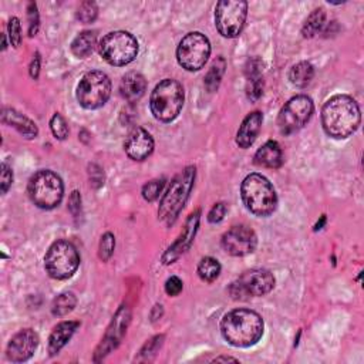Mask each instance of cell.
Returning a JSON list of instances; mask_svg holds the SVG:
<instances>
[{"mask_svg":"<svg viewBox=\"0 0 364 364\" xmlns=\"http://www.w3.org/2000/svg\"><path fill=\"white\" fill-rule=\"evenodd\" d=\"M80 209H81V198H80V193L77 191H74L70 196V200H68V210L71 212V215L74 218H77Z\"/></svg>","mask_w":364,"mask_h":364,"instance_id":"b9f144b4","label":"cell"},{"mask_svg":"<svg viewBox=\"0 0 364 364\" xmlns=\"http://www.w3.org/2000/svg\"><path fill=\"white\" fill-rule=\"evenodd\" d=\"M97 14H98V7L94 1H84L80 4L77 10V18L84 24L94 21L97 18Z\"/></svg>","mask_w":364,"mask_h":364,"instance_id":"d6a6232c","label":"cell"},{"mask_svg":"<svg viewBox=\"0 0 364 364\" xmlns=\"http://www.w3.org/2000/svg\"><path fill=\"white\" fill-rule=\"evenodd\" d=\"M220 274V263L210 256H205L200 259V262L198 263V276L206 282V283H212L215 282Z\"/></svg>","mask_w":364,"mask_h":364,"instance_id":"f1b7e54d","label":"cell"},{"mask_svg":"<svg viewBox=\"0 0 364 364\" xmlns=\"http://www.w3.org/2000/svg\"><path fill=\"white\" fill-rule=\"evenodd\" d=\"M27 192L37 208L48 210L60 205L64 195V185L55 172L41 169L30 178Z\"/></svg>","mask_w":364,"mask_h":364,"instance_id":"8992f818","label":"cell"},{"mask_svg":"<svg viewBox=\"0 0 364 364\" xmlns=\"http://www.w3.org/2000/svg\"><path fill=\"white\" fill-rule=\"evenodd\" d=\"M77 304V297L73 291H64L61 294H58L54 300H53V304H51V313L54 316H65L68 314L70 311L74 310Z\"/></svg>","mask_w":364,"mask_h":364,"instance_id":"f546056e","label":"cell"},{"mask_svg":"<svg viewBox=\"0 0 364 364\" xmlns=\"http://www.w3.org/2000/svg\"><path fill=\"white\" fill-rule=\"evenodd\" d=\"M9 38L13 47H18L21 43V26H20V20L17 17H11L9 20Z\"/></svg>","mask_w":364,"mask_h":364,"instance_id":"e575fe53","label":"cell"},{"mask_svg":"<svg viewBox=\"0 0 364 364\" xmlns=\"http://www.w3.org/2000/svg\"><path fill=\"white\" fill-rule=\"evenodd\" d=\"M98 51L108 64L121 67L135 60L138 54V41L128 31H111L101 38Z\"/></svg>","mask_w":364,"mask_h":364,"instance_id":"ba28073f","label":"cell"},{"mask_svg":"<svg viewBox=\"0 0 364 364\" xmlns=\"http://www.w3.org/2000/svg\"><path fill=\"white\" fill-rule=\"evenodd\" d=\"M262 122H263V114L260 111H253L247 114L236 132V144L243 149L252 146V144L255 142V139L260 132Z\"/></svg>","mask_w":364,"mask_h":364,"instance_id":"d6986e66","label":"cell"},{"mask_svg":"<svg viewBox=\"0 0 364 364\" xmlns=\"http://www.w3.org/2000/svg\"><path fill=\"white\" fill-rule=\"evenodd\" d=\"M128 321H129V311H128V309L125 306H122L117 311L111 326L108 327L102 343L97 348L95 355L104 357L105 354H108L112 348H115L119 344V341H121V338H122V336L125 333V328L128 326Z\"/></svg>","mask_w":364,"mask_h":364,"instance_id":"ac0fdd59","label":"cell"},{"mask_svg":"<svg viewBox=\"0 0 364 364\" xmlns=\"http://www.w3.org/2000/svg\"><path fill=\"white\" fill-rule=\"evenodd\" d=\"M183 101L185 91L182 84L173 78H165L151 92L149 108L158 121L171 122L179 115Z\"/></svg>","mask_w":364,"mask_h":364,"instance_id":"277c9868","label":"cell"},{"mask_svg":"<svg viewBox=\"0 0 364 364\" xmlns=\"http://www.w3.org/2000/svg\"><path fill=\"white\" fill-rule=\"evenodd\" d=\"M210 55V43L199 31L188 33L178 44L176 60L186 71L200 70Z\"/></svg>","mask_w":364,"mask_h":364,"instance_id":"8fae6325","label":"cell"},{"mask_svg":"<svg viewBox=\"0 0 364 364\" xmlns=\"http://www.w3.org/2000/svg\"><path fill=\"white\" fill-rule=\"evenodd\" d=\"M246 95L250 101H257L263 94L262 61L257 57L249 58L246 63Z\"/></svg>","mask_w":364,"mask_h":364,"instance_id":"ffe728a7","label":"cell"},{"mask_svg":"<svg viewBox=\"0 0 364 364\" xmlns=\"http://www.w3.org/2000/svg\"><path fill=\"white\" fill-rule=\"evenodd\" d=\"M226 213V205L223 202H218L212 206V209L208 213L209 223H219Z\"/></svg>","mask_w":364,"mask_h":364,"instance_id":"74e56055","label":"cell"},{"mask_svg":"<svg viewBox=\"0 0 364 364\" xmlns=\"http://www.w3.org/2000/svg\"><path fill=\"white\" fill-rule=\"evenodd\" d=\"M314 104L310 97L300 94L291 97L280 109L277 125L283 135H290L301 129L311 118Z\"/></svg>","mask_w":364,"mask_h":364,"instance_id":"4fadbf2b","label":"cell"},{"mask_svg":"<svg viewBox=\"0 0 364 364\" xmlns=\"http://www.w3.org/2000/svg\"><path fill=\"white\" fill-rule=\"evenodd\" d=\"M220 243L223 250L230 256H246L256 249L257 236L250 228L237 225L223 233Z\"/></svg>","mask_w":364,"mask_h":364,"instance_id":"5bb4252c","label":"cell"},{"mask_svg":"<svg viewBox=\"0 0 364 364\" xmlns=\"http://www.w3.org/2000/svg\"><path fill=\"white\" fill-rule=\"evenodd\" d=\"M3 50H6V36L3 34Z\"/></svg>","mask_w":364,"mask_h":364,"instance_id":"bcb514c9","label":"cell"},{"mask_svg":"<svg viewBox=\"0 0 364 364\" xmlns=\"http://www.w3.org/2000/svg\"><path fill=\"white\" fill-rule=\"evenodd\" d=\"M88 175H90V181H91L90 183L94 188H100L104 183V172H102V169L98 165H95V164L90 165Z\"/></svg>","mask_w":364,"mask_h":364,"instance_id":"ab89813d","label":"cell"},{"mask_svg":"<svg viewBox=\"0 0 364 364\" xmlns=\"http://www.w3.org/2000/svg\"><path fill=\"white\" fill-rule=\"evenodd\" d=\"M164 186H165V179L164 178L149 181L148 183H145L142 186V198L148 202L156 200L161 196Z\"/></svg>","mask_w":364,"mask_h":364,"instance_id":"4dcf8cb0","label":"cell"},{"mask_svg":"<svg viewBox=\"0 0 364 364\" xmlns=\"http://www.w3.org/2000/svg\"><path fill=\"white\" fill-rule=\"evenodd\" d=\"M253 162L263 168L277 169L283 164V152L280 145L276 141H267L264 142L255 154Z\"/></svg>","mask_w":364,"mask_h":364,"instance_id":"603a6c76","label":"cell"},{"mask_svg":"<svg viewBox=\"0 0 364 364\" xmlns=\"http://www.w3.org/2000/svg\"><path fill=\"white\" fill-rule=\"evenodd\" d=\"M324 222H326V216H321V220H320V223H317L314 229H316V230H318V229H320V226H323V223H324Z\"/></svg>","mask_w":364,"mask_h":364,"instance_id":"f6af8a7d","label":"cell"},{"mask_svg":"<svg viewBox=\"0 0 364 364\" xmlns=\"http://www.w3.org/2000/svg\"><path fill=\"white\" fill-rule=\"evenodd\" d=\"M124 149L131 159L144 161L154 151V139L146 129H144L141 127H135L128 134V136L124 142Z\"/></svg>","mask_w":364,"mask_h":364,"instance_id":"e0dca14e","label":"cell"},{"mask_svg":"<svg viewBox=\"0 0 364 364\" xmlns=\"http://www.w3.org/2000/svg\"><path fill=\"white\" fill-rule=\"evenodd\" d=\"M195 166L185 168L179 175H176L171 185L168 186L166 192L162 195L159 208H158V216L162 222L166 225H172L175 219L178 218L179 212L185 206L189 193L193 188L195 182Z\"/></svg>","mask_w":364,"mask_h":364,"instance_id":"5b68a950","label":"cell"},{"mask_svg":"<svg viewBox=\"0 0 364 364\" xmlns=\"http://www.w3.org/2000/svg\"><path fill=\"white\" fill-rule=\"evenodd\" d=\"M361 114L354 98L346 94L333 95L321 108V125L324 132L336 139L353 135L360 125Z\"/></svg>","mask_w":364,"mask_h":364,"instance_id":"6da1fadb","label":"cell"},{"mask_svg":"<svg viewBox=\"0 0 364 364\" xmlns=\"http://www.w3.org/2000/svg\"><path fill=\"white\" fill-rule=\"evenodd\" d=\"M27 17H28V36L33 37L37 34L38 31V11H37V6L36 3H28L27 6Z\"/></svg>","mask_w":364,"mask_h":364,"instance_id":"d590c367","label":"cell"},{"mask_svg":"<svg viewBox=\"0 0 364 364\" xmlns=\"http://www.w3.org/2000/svg\"><path fill=\"white\" fill-rule=\"evenodd\" d=\"M78 326H80L78 321L70 320V321H61L53 328V331L48 337L50 355H55L60 353V350L70 341V338L73 337V334L75 333Z\"/></svg>","mask_w":364,"mask_h":364,"instance_id":"cb8c5ba5","label":"cell"},{"mask_svg":"<svg viewBox=\"0 0 364 364\" xmlns=\"http://www.w3.org/2000/svg\"><path fill=\"white\" fill-rule=\"evenodd\" d=\"M274 287V276L267 269H250L242 273L230 283L228 291L235 300H247L260 297L272 291Z\"/></svg>","mask_w":364,"mask_h":364,"instance_id":"30bf717a","label":"cell"},{"mask_svg":"<svg viewBox=\"0 0 364 364\" xmlns=\"http://www.w3.org/2000/svg\"><path fill=\"white\" fill-rule=\"evenodd\" d=\"M247 3L243 0H220L215 7V26L226 38L237 37L246 21Z\"/></svg>","mask_w":364,"mask_h":364,"instance_id":"7c38bea8","label":"cell"},{"mask_svg":"<svg viewBox=\"0 0 364 364\" xmlns=\"http://www.w3.org/2000/svg\"><path fill=\"white\" fill-rule=\"evenodd\" d=\"M38 73H40V54L36 53V55L33 57L31 64H30V75H31L34 80H37Z\"/></svg>","mask_w":364,"mask_h":364,"instance_id":"7bdbcfd3","label":"cell"},{"mask_svg":"<svg viewBox=\"0 0 364 364\" xmlns=\"http://www.w3.org/2000/svg\"><path fill=\"white\" fill-rule=\"evenodd\" d=\"M213 361H237L236 358H233V357H216Z\"/></svg>","mask_w":364,"mask_h":364,"instance_id":"ee69618b","label":"cell"},{"mask_svg":"<svg viewBox=\"0 0 364 364\" xmlns=\"http://www.w3.org/2000/svg\"><path fill=\"white\" fill-rule=\"evenodd\" d=\"M1 121L7 125L16 128L27 139H33L38 134L37 125L30 118H27L26 115H23L21 112H18L13 108H3Z\"/></svg>","mask_w":364,"mask_h":364,"instance_id":"7402d4cb","label":"cell"},{"mask_svg":"<svg viewBox=\"0 0 364 364\" xmlns=\"http://www.w3.org/2000/svg\"><path fill=\"white\" fill-rule=\"evenodd\" d=\"M240 196L249 212L264 218L277 206V195L269 179L260 173H249L240 185Z\"/></svg>","mask_w":364,"mask_h":364,"instance_id":"3957f363","label":"cell"},{"mask_svg":"<svg viewBox=\"0 0 364 364\" xmlns=\"http://www.w3.org/2000/svg\"><path fill=\"white\" fill-rule=\"evenodd\" d=\"M162 338L164 336H156L154 338H151L145 346L144 348L141 350V355H151V354H155V351L161 347L162 344Z\"/></svg>","mask_w":364,"mask_h":364,"instance_id":"60d3db41","label":"cell"},{"mask_svg":"<svg viewBox=\"0 0 364 364\" xmlns=\"http://www.w3.org/2000/svg\"><path fill=\"white\" fill-rule=\"evenodd\" d=\"M38 347V336L31 328H24L16 333L6 350L7 358L13 363H23L33 357Z\"/></svg>","mask_w":364,"mask_h":364,"instance_id":"9a60e30c","label":"cell"},{"mask_svg":"<svg viewBox=\"0 0 364 364\" xmlns=\"http://www.w3.org/2000/svg\"><path fill=\"white\" fill-rule=\"evenodd\" d=\"M225 68H226V60L223 57H218L212 63L209 71L205 75V81H203L205 88L209 92H213V91L218 90V87H219V84L222 81V77L225 74Z\"/></svg>","mask_w":364,"mask_h":364,"instance_id":"4316f807","label":"cell"},{"mask_svg":"<svg viewBox=\"0 0 364 364\" xmlns=\"http://www.w3.org/2000/svg\"><path fill=\"white\" fill-rule=\"evenodd\" d=\"M314 77V68L309 61H300L290 68L289 80L297 88H304Z\"/></svg>","mask_w":364,"mask_h":364,"instance_id":"484cf974","label":"cell"},{"mask_svg":"<svg viewBox=\"0 0 364 364\" xmlns=\"http://www.w3.org/2000/svg\"><path fill=\"white\" fill-rule=\"evenodd\" d=\"M13 183V171L11 168L3 162L1 164V173H0V185H1V193H7L9 188Z\"/></svg>","mask_w":364,"mask_h":364,"instance_id":"8d00e7d4","label":"cell"},{"mask_svg":"<svg viewBox=\"0 0 364 364\" xmlns=\"http://www.w3.org/2000/svg\"><path fill=\"white\" fill-rule=\"evenodd\" d=\"M146 91V80L142 74L131 71L125 74L119 82V94L128 102L138 101Z\"/></svg>","mask_w":364,"mask_h":364,"instance_id":"44dd1931","label":"cell"},{"mask_svg":"<svg viewBox=\"0 0 364 364\" xmlns=\"http://www.w3.org/2000/svg\"><path fill=\"white\" fill-rule=\"evenodd\" d=\"M50 129L53 132V135L57 138V139H65L68 136V125L64 119V117L58 112H55L51 119H50Z\"/></svg>","mask_w":364,"mask_h":364,"instance_id":"1f68e13d","label":"cell"},{"mask_svg":"<svg viewBox=\"0 0 364 364\" xmlns=\"http://www.w3.org/2000/svg\"><path fill=\"white\" fill-rule=\"evenodd\" d=\"M183 289V283L178 276H171L165 282V291L168 296H178Z\"/></svg>","mask_w":364,"mask_h":364,"instance_id":"f35d334b","label":"cell"},{"mask_svg":"<svg viewBox=\"0 0 364 364\" xmlns=\"http://www.w3.org/2000/svg\"><path fill=\"white\" fill-rule=\"evenodd\" d=\"M80 266V255L77 247L64 239L55 240L44 256V267L50 277L65 280L71 277Z\"/></svg>","mask_w":364,"mask_h":364,"instance_id":"52a82bcc","label":"cell"},{"mask_svg":"<svg viewBox=\"0 0 364 364\" xmlns=\"http://www.w3.org/2000/svg\"><path fill=\"white\" fill-rule=\"evenodd\" d=\"M114 247H115V237L112 233L107 232L101 236L100 240V246H98V256L102 262H107L112 253H114Z\"/></svg>","mask_w":364,"mask_h":364,"instance_id":"836d02e7","label":"cell"},{"mask_svg":"<svg viewBox=\"0 0 364 364\" xmlns=\"http://www.w3.org/2000/svg\"><path fill=\"white\" fill-rule=\"evenodd\" d=\"M111 95V80L102 71L85 73L77 85V101L85 109L102 107Z\"/></svg>","mask_w":364,"mask_h":364,"instance_id":"9c48e42d","label":"cell"},{"mask_svg":"<svg viewBox=\"0 0 364 364\" xmlns=\"http://www.w3.org/2000/svg\"><path fill=\"white\" fill-rule=\"evenodd\" d=\"M326 23V13L323 9H316L311 11V14L307 17L301 27V34L304 38H311L317 33L321 31Z\"/></svg>","mask_w":364,"mask_h":364,"instance_id":"83f0119b","label":"cell"},{"mask_svg":"<svg viewBox=\"0 0 364 364\" xmlns=\"http://www.w3.org/2000/svg\"><path fill=\"white\" fill-rule=\"evenodd\" d=\"M200 212L199 210H195L189 215V218L186 219L185 222V226L181 232V235L178 236V239L168 247V250L164 253L162 256V260L165 264H169V263H173L182 253H185L192 242H193V237L196 235V230H198V226H199V219H200Z\"/></svg>","mask_w":364,"mask_h":364,"instance_id":"2e32d148","label":"cell"},{"mask_svg":"<svg viewBox=\"0 0 364 364\" xmlns=\"http://www.w3.org/2000/svg\"><path fill=\"white\" fill-rule=\"evenodd\" d=\"M263 318L249 309H233L220 320L222 337L235 347H250L263 336Z\"/></svg>","mask_w":364,"mask_h":364,"instance_id":"7a4b0ae2","label":"cell"},{"mask_svg":"<svg viewBox=\"0 0 364 364\" xmlns=\"http://www.w3.org/2000/svg\"><path fill=\"white\" fill-rule=\"evenodd\" d=\"M97 44V34L95 31L91 30H85L81 31L71 43V51L75 57L78 58H85L88 57Z\"/></svg>","mask_w":364,"mask_h":364,"instance_id":"d4e9b609","label":"cell"}]
</instances>
